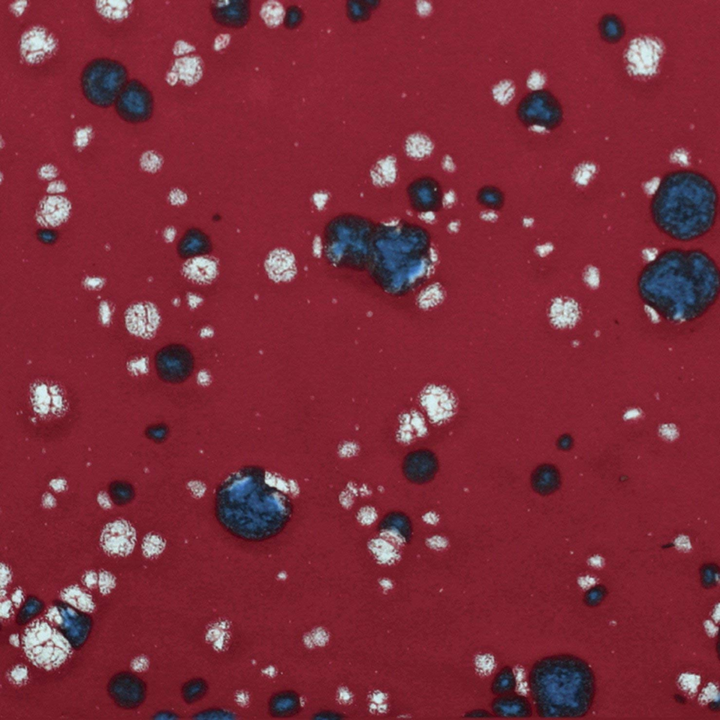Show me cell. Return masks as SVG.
<instances>
[{
  "label": "cell",
  "mask_w": 720,
  "mask_h": 720,
  "mask_svg": "<svg viewBox=\"0 0 720 720\" xmlns=\"http://www.w3.org/2000/svg\"><path fill=\"white\" fill-rule=\"evenodd\" d=\"M46 617L59 628L74 648L81 647L88 638L91 626L90 617L69 604L56 603L49 608Z\"/></svg>",
  "instance_id": "9"
},
{
  "label": "cell",
  "mask_w": 720,
  "mask_h": 720,
  "mask_svg": "<svg viewBox=\"0 0 720 720\" xmlns=\"http://www.w3.org/2000/svg\"><path fill=\"white\" fill-rule=\"evenodd\" d=\"M157 374L164 382L180 383L192 373L194 359L189 349L180 344H172L160 349L155 356Z\"/></svg>",
  "instance_id": "10"
},
{
  "label": "cell",
  "mask_w": 720,
  "mask_h": 720,
  "mask_svg": "<svg viewBox=\"0 0 720 720\" xmlns=\"http://www.w3.org/2000/svg\"><path fill=\"white\" fill-rule=\"evenodd\" d=\"M11 677L16 683H22L27 679V670L23 666H17L11 671Z\"/></svg>",
  "instance_id": "29"
},
{
  "label": "cell",
  "mask_w": 720,
  "mask_h": 720,
  "mask_svg": "<svg viewBox=\"0 0 720 720\" xmlns=\"http://www.w3.org/2000/svg\"><path fill=\"white\" fill-rule=\"evenodd\" d=\"M302 18V13L301 10L296 6H292L287 11L285 24L289 28H294L300 22Z\"/></svg>",
  "instance_id": "28"
},
{
  "label": "cell",
  "mask_w": 720,
  "mask_h": 720,
  "mask_svg": "<svg viewBox=\"0 0 720 720\" xmlns=\"http://www.w3.org/2000/svg\"><path fill=\"white\" fill-rule=\"evenodd\" d=\"M415 206L423 212L433 211L442 204V193L439 184L432 179H423L411 188Z\"/></svg>",
  "instance_id": "17"
},
{
  "label": "cell",
  "mask_w": 720,
  "mask_h": 720,
  "mask_svg": "<svg viewBox=\"0 0 720 720\" xmlns=\"http://www.w3.org/2000/svg\"><path fill=\"white\" fill-rule=\"evenodd\" d=\"M515 678L509 667L503 668L496 675L491 684V690L498 695L511 693L515 688Z\"/></svg>",
  "instance_id": "22"
},
{
  "label": "cell",
  "mask_w": 720,
  "mask_h": 720,
  "mask_svg": "<svg viewBox=\"0 0 720 720\" xmlns=\"http://www.w3.org/2000/svg\"><path fill=\"white\" fill-rule=\"evenodd\" d=\"M65 390L58 385L50 382H41L30 388V406L37 413L45 415H60L68 408Z\"/></svg>",
  "instance_id": "11"
},
{
  "label": "cell",
  "mask_w": 720,
  "mask_h": 720,
  "mask_svg": "<svg viewBox=\"0 0 720 720\" xmlns=\"http://www.w3.org/2000/svg\"><path fill=\"white\" fill-rule=\"evenodd\" d=\"M216 515L233 536L260 541L278 534L291 514L290 500L269 472L248 466L229 475L216 495Z\"/></svg>",
  "instance_id": "2"
},
{
  "label": "cell",
  "mask_w": 720,
  "mask_h": 720,
  "mask_svg": "<svg viewBox=\"0 0 720 720\" xmlns=\"http://www.w3.org/2000/svg\"><path fill=\"white\" fill-rule=\"evenodd\" d=\"M98 577L92 571L85 574L83 578L84 584L90 589L94 588L98 582Z\"/></svg>",
  "instance_id": "30"
},
{
  "label": "cell",
  "mask_w": 720,
  "mask_h": 720,
  "mask_svg": "<svg viewBox=\"0 0 720 720\" xmlns=\"http://www.w3.org/2000/svg\"><path fill=\"white\" fill-rule=\"evenodd\" d=\"M11 575L7 567L1 566V587L4 589L11 581Z\"/></svg>",
  "instance_id": "31"
},
{
  "label": "cell",
  "mask_w": 720,
  "mask_h": 720,
  "mask_svg": "<svg viewBox=\"0 0 720 720\" xmlns=\"http://www.w3.org/2000/svg\"><path fill=\"white\" fill-rule=\"evenodd\" d=\"M127 328L133 334L146 338L152 335L158 323L156 310L148 304L131 305L126 311Z\"/></svg>",
  "instance_id": "15"
},
{
  "label": "cell",
  "mask_w": 720,
  "mask_h": 720,
  "mask_svg": "<svg viewBox=\"0 0 720 720\" xmlns=\"http://www.w3.org/2000/svg\"><path fill=\"white\" fill-rule=\"evenodd\" d=\"M43 608L42 603L35 597H30L20 611L18 622L25 624L37 615Z\"/></svg>",
  "instance_id": "25"
},
{
  "label": "cell",
  "mask_w": 720,
  "mask_h": 720,
  "mask_svg": "<svg viewBox=\"0 0 720 720\" xmlns=\"http://www.w3.org/2000/svg\"><path fill=\"white\" fill-rule=\"evenodd\" d=\"M22 645L31 662L46 670L60 667L72 653V645L63 634L42 619L26 627Z\"/></svg>",
  "instance_id": "5"
},
{
  "label": "cell",
  "mask_w": 720,
  "mask_h": 720,
  "mask_svg": "<svg viewBox=\"0 0 720 720\" xmlns=\"http://www.w3.org/2000/svg\"><path fill=\"white\" fill-rule=\"evenodd\" d=\"M719 194L714 183L692 170H677L660 181L650 202L652 221L669 238L681 242L698 239L714 226Z\"/></svg>",
  "instance_id": "3"
},
{
  "label": "cell",
  "mask_w": 720,
  "mask_h": 720,
  "mask_svg": "<svg viewBox=\"0 0 720 720\" xmlns=\"http://www.w3.org/2000/svg\"><path fill=\"white\" fill-rule=\"evenodd\" d=\"M135 539L132 526L126 520H117L106 525L101 533V544L110 555L125 556L131 553Z\"/></svg>",
  "instance_id": "13"
},
{
  "label": "cell",
  "mask_w": 720,
  "mask_h": 720,
  "mask_svg": "<svg viewBox=\"0 0 720 720\" xmlns=\"http://www.w3.org/2000/svg\"><path fill=\"white\" fill-rule=\"evenodd\" d=\"M23 599V594L21 590H16L12 596V602L15 606H19Z\"/></svg>",
  "instance_id": "34"
},
{
  "label": "cell",
  "mask_w": 720,
  "mask_h": 720,
  "mask_svg": "<svg viewBox=\"0 0 720 720\" xmlns=\"http://www.w3.org/2000/svg\"><path fill=\"white\" fill-rule=\"evenodd\" d=\"M211 11L218 23L229 27H241L250 18L249 2L245 0L214 1Z\"/></svg>",
  "instance_id": "14"
},
{
  "label": "cell",
  "mask_w": 720,
  "mask_h": 720,
  "mask_svg": "<svg viewBox=\"0 0 720 720\" xmlns=\"http://www.w3.org/2000/svg\"><path fill=\"white\" fill-rule=\"evenodd\" d=\"M572 438L567 435L562 437L559 442V445L562 449H568L572 446Z\"/></svg>",
  "instance_id": "35"
},
{
  "label": "cell",
  "mask_w": 720,
  "mask_h": 720,
  "mask_svg": "<svg viewBox=\"0 0 720 720\" xmlns=\"http://www.w3.org/2000/svg\"><path fill=\"white\" fill-rule=\"evenodd\" d=\"M127 78V71L120 63L108 58L93 60L82 74L83 94L93 105L108 108L115 103Z\"/></svg>",
  "instance_id": "6"
},
{
  "label": "cell",
  "mask_w": 720,
  "mask_h": 720,
  "mask_svg": "<svg viewBox=\"0 0 720 720\" xmlns=\"http://www.w3.org/2000/svg\"><path fill=\"white\" fill-rule=\"evenodd\" d=\"M271 709L279 715H288L298 707L297 698L289 693H284L275 698L271 703Z\"/></svg>",
  "instance_id": "24"
},
{
  "label": "cell",
  "mask_w": 720,
  "mask_h": 720,
  "mask_svg": "<svg viewBox=\"0 0 720 720\" xmlns=\"http://www.w3.org/2000/svg\"><path fill=\"white\" fill-rule=\"evenodd\" d=\"M560 477L558 470L551 465H542L533 475L532 484L535 489L541 494H550L560 486Z\"/></svg>",
  "instance_id": "18"
},
{
  "label": "cell",
  "mask_w": 720,
  "mask_h": 720,
  "mask_svg": "<svg viewBox=\"0 0 720 720\" xmlns=\"http://www.w3.org/2000/svg\"><path fill=\"white\" fill-rule=\"evenodd\" d=\"M478 201L485 207L495 210L500 208L503 203V195L501 191L494 186H485L480 190L477 195Z\"/></svg>",
  "instance_id": "23"
},
{
  "label": "cell",
  "mask_w": 720,
  "mask_h": 720,
  "mask_svg": "<svg viewBox=\"0 0 720 720\" xmlns=\"http://www.w3.org/2000/svg\"><path fill=\"white\" fill-rule=\"evenodd\" d=\"M12 603L9 600L2 602L1 604V616L2 618H8L12 613Z\"/></svg>",
  "instance_id": "33"
},
{
  "label": "cell",
  "mask_w": 720,
  "mask_h": 720,
  "mask_svg": "<svg viewBox=\"0 0 720 720\" xmlns=\"http://www.w3.org/2000/svg\"><path fill=\"white\" fill-rule=\"evenodd\" d=\"M203 686L199 684L198 682H195L189 686L186 691H188V695H191L192 698H195L196 695H200L202 692Z\"/></svg>",
  "instance_id": "32"
},
{
  "label": "cell",
  "mask_w": 720,
  "mask_h": 720,
  "mask_svg": "<svg viewBox=\"0 0 720 720\" xmlns=\"http://www.w3.org/2000/svg\"><path fill=\"white\" fill-rule=\"evenodd\" d=\"M601 36L610 42L617 41L624 34V27L618 18L613 15H608L603 18L600 22Z\"/></svg>",
  "instance_id": "21"
},
{
  "label": "cell",
  "mask_w": 720,
  "mask_h": 720,
  "mask_svg": "<svg viewBox=\"0 0 720 720\" xmlns=\"http://www.w3.org/2000/svg\"><path fill=\"white\" fill-rule=\"evenodd\" d=\"M210 242L205 234L197 230L188 231L179 244V251L184 257H193L209 251Z\"/></svg>",
  "instance_id": "19"
},
{
  "label": "cell",
  "mask_w": 720,
  "mask_h": 720,
  "mask_svg": "<svg viewBox=\"0 0 720 720\" xmlns=\"http://www.w3.org/2000/svg\"><path fill=\"white\" fill-rule=\"evenodd\" d=\"M98 584L100 592L103 594L109 593L115 586V578L110 573L103 571L98 575Z\"/></svg>",
  "instance_id": "27"
},
{
  "label": "cell",
  "mask_w": 720,
  "mask_h": 720,
  "mask_svg": "<svg viewBox=\"0 0 720 720\" xmlns=\"http://www.w3.org/2000/svg\"><path fill=\"white\" fill-rule=\"evenodd\" d=\"M60 596L68 604L83 612H91L95 609L91 596L76 585L63 589Z\"/></svg>",
  "instance_id": "20"
},
{
  "label": "cell",
  "mask_w": 720,
  "mask_h": 720,
  "mask_svg": "<svg viewBox=\"0 0 720 720\" xmlns=\"http://www.w3.org/2000/svg\"><path fill=\"white\" fill-rule=\"evenodd\" d=\"M533 705L542 718L585 716L595 695V677L589 664L572 655H555L536 661L529 674Z\"/></svg>",
  "instance_id": "4"
},
{
  "label": "cell",
  "mask_w": 720,
  "mask_h": 720,
  "mask_svg": "<svg viewBox=\"0 0 720 720\" xmlns=\"http://www.w3.org/2000/svg\"><path fill=\"white\" fill-rule=\"evenodd\" d=\"M111 494L115 502L124 503L131 499L132 491L126 484L115 483L111 487Z\"/></svg>",
  "instance_id": "26"
},
{
  "label": "cell",
  "mask_w": 720,
  "mask_h": 720,
  "mask_svg": "<svg viewBox=\"0 0 720 720\" xmlns=\"http://www.w3.org/2000/svg\"><path fill=\"white\" fill-rule=\"evenodd\" d=\"M115 108L117 115L124 121L144 122L152 115L153 98L150 91L141 82L131 79L118 96Z\"/></svg>",
  "instance_id": "8"
},
{
  "label": "cell",
  "mask_w": 720,
  "mask_h": 720,
  "mask_svg": "<svg viewBox=\"0 0 720 720\" xmlns=\"http://www.w3.org/2000/svg\"><path fill=\"white\" fill-rule=\"evenodd\" d=\"M719 269L698 249H669L657 255L638 278L643 301L667 319L681 321L698 317L717 299Z\"/></svg>",
  "instance_id": "1"
},
{
  "label": "cell",
  "mask_w": 720,
  "mask_h": 720,
  "mask_svg": "<svg viewBox=\"0 0 720 720\" xmlns=\"http://www.w3.org/2000/svg\"><path fill=\"white\" fill-rule=\"evenodd\" d=\"M493 713L505 718H527L532 714L530 702L522 695H500L491 702Z\"/></svg>",
  "instance_id": "16"
},
{
  "label": "cell",
  "mask_w": 720,
  "mask_h": 720,
  "mask_svg": "<svg viewBox=\"0 0 720 720\" xmlns=\"http://www.w3.org/2000/svg\"><path fill=\"white\" fill-rule=\"evenodd\" d=\"M517 115L527 127L538 126L550 130L560 124L562 110L551 92L539 89L529 93L520 101Z\"/></svg>",
  "instance_id": "7"
},
{
  "label": "cell",
  "mask_w": 720,
  "mask_h": 720,
  "mask_svg": "<svg viewBox=\"0 0 720 720\" xmlns=\"http://www.w3.org/2000/svg\"><path fill=\"white\" fill-rule=\"evenodd\" d=\"M108 692L115 702L125 709L139 706L145 698L146 687L143 682L135 675L120 673L110 680Z\"/></svg>",
  "instance_id": "12"
}]
</instances>
